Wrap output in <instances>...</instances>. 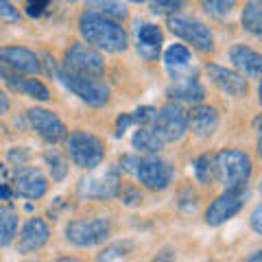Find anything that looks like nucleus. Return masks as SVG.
<instances>
[{
    "instance_id": "nucleus-1",
    "label": "nucleus",
    "mask_w": 262,
    "mask_h": 262,
    "mask_svg": "<svg viewBox=\"0 0 262 262\" xmlns=\"http://www.w3.org/2000/svg\"><path fill=\"white\" fill-rule=\"evenodd\" d=\"M79 33L88 46L94 51L105 53H122L127 48V31L118 22L107 20L94 11H83L79 15Z\"/></svg>"
},
{
    "instance_id": "nucleus-2",
    "label": "nucleus",
    "mask_w": 262,
    "mask_h": 262,
    "mask_svg": "<svg viewBox=\"0 0 262 262\" xmlns=\"http://www.w3.org/2000/svg\"><path fill=\"white\" fill-rule=\"evenodd\" d=\"M46 61L51 63L48 72H55L57 81H59L63 88H68L75 96H79L83 103L92 105V107H103V105L110 103L112 90H110L107 83H105V79L70 72V70H66L63 66H57L55 59H51V57H46Z\"/></svg>"
},
{
    "instance_id": "nucleus-3",
    "label": "nucleus",
    "mask_w": 262,
    "mask_h": 262,
    "mask_svg": "<svg viewBox=\"0 0 262 262\" xmlns=\"http://www.w3.org/2000/svg\"><path fill=\"white\" fill-rule=\"evenodd\" d=\"M251 173H253V162L241 149H221L212 158V177L225 190L247 186Z\"/></svg>"
},
{
    "instance_id": "nucleus-4",
    "label": "nucleus",
    "mask_w": 262,
    "mask_h": 262,
    "mask_svg": "<svg viewBox=\"0 0 262 262\" xmlns=\"http://www.w3.org/2000/svg\"><path fill=\"white\" fill-rule=\"evenodd\" d=\"M66 149L72 164L83 170H94L105 162V144L92 131H70V136H66Z\"/></svg>"
},
{
    "instance_id": "nucleus-5",
    "label": "nucleus",
    "mask_w": 262,
    "mask_h": 262,
    "mask_svg": "<svg viewBox=\"0 0 262 262\" xmlns=\"http://www.w3.org/2000/svg\"><path fill=\"white\" fill-rule=\"evenodd\" d=\"M166 27L170 29V33H175L177 37H182L186 44H190L194 51L199 53H212L214 51V35L206 22H201L194 15L188 13H173L168 15Z\"/></svg>"
},
{
    "instance_id": "nucleus-6",
    "label": "nucleus",
    "mask_w": 262,
    "mask_h": 262,
    "mask_svg": "<svg viewBox=\"0 0 262 262\" xmlns=\"http://www.w3.org/2000/svg\"><path fill=\"white\" fill-rule=\"evenodd\" d=\"M153 131L162 138V142H175L182 140L186 131L190 129V112L179 103H166L160 110H155V116L151 122Z\"/></svg>"
},
{
    "instance_id": "nucleus-7",
    "label": "nucleus",
    "mask_w": 262,
    "mask_h": 262,
    "mask_svg": "<svg viewBox=\"0 0 262 262\" xmlns=\"http://www.w3.org/2000/svg\"><path fill=\"white\" fill-rule=\"evenodd\" d=\"M112 225L107 219L92 216V219H75L66 225V241L75 247H96L110 238Z\"/></svg>"
},
{
    "instance_id": "nucleus-8",
    "label": "nucleus",
    "mask_w": 262,
    "mask_h": 262,
    "mask_svg": "<svg viewBox=\"0 0 262 262\" xmlns=\"http://www.w3.org/2000/svg\"><path fill=\"white\" fill-rule=\"evenodd\" d=\"M63 68L70 72H79V75L101 77L105 70V59L85 42H72L63 53Z\"/></svg>"
},
{
    "instance_id": "nucleus-9",
    "label": "nucleus",
    "mask_w": 262,
    "mask_h": 262,
    "mask_svg": "<svg viewBox=\"0 0 262 262\" xmlns=\"http://www.w3.org/2000/svg\"><path fill=\"white\" fill-rule=\"evenodd\" d=\"M136 177L144 188L149 190H166L175 177V168L168 160L160 158V155H146L140 158L136 168Z\"/></svg>"
},
{
    "instance_id": "nucleus-10",
    "label": "nucleus",
    "mask_w": 262,
    "mask_h": 262,
    "mask_svg": "<svg viewBox=\"0 0 262 262\" xmlns=\"http://www.w3.org/2000/svg\"><path fill=\"white\" fill-rule=\"evenodd\" d=\"M249 196V188H234V190H225L223 194H219L214 201L206 208V223L210 227H219L227 223L229 219H234L243 210L245 201Z\"/></svg>"
},
{
    "instance_id": "nucleus-11",
    "label": "nucleus",
    "mask_w": 262,
    "mask_h": 262,
    "mask_svg": "<svg viewBox=\"0 0 262 262\" xmlns=\"http://www.w3.org/2000/svg\"><path fill=\"white\" fill-rule=\"evenodd\" d=\"M77 190L83 199H112V196H118V190H120L118 166H110L103 173H92L88 177H81Z\"/></svg>"
},
{
    "instance_id": "nucleus-12",
    "label": "nucleus",
    "mask_w": 262,
    "mask_h": 262,
    "mask_svg": "<svg viewBox=\"0 0 262 262\" xmlns=\"http://www.w3.org/2000/svg\"><path fill=\"white\" fill-rule=\"evenodd\" d=\"M27 118L31 122V127L35 129V134L48 144H57L66 140V136H68V129H66L63 120L55 112L46 107H31L27 112Z\"/></svg>"
},
{
    "instance_id": "nucleus-13",
    "label": "nucleus",
    "mask_w": 262,
    "mask_h": 262,
    "mask_svg": "<svg viewBox=\"0 0 262 262\" xmlns=\"http://www.w3.org/2000/svg\"><path fill=\"white\" fill-rule=\"evenodd\" d=\"M0 63L13 75H37L42 68L39 57L24 46H0Z\"/></svg>"
},
{
    "instance_id": "nucleus-14",
    "label": "nucleus",
    "mask_w": 262,
    "mask_h": 262,
    "mask_svg": "<svg viewBox=\"0 0 262 262\" xmlns=\"http://www.w3.org/2000/svg\"><path fill=\"white\" fill-rule=\"evenodd\" d=\"M206 72H208L210 81L221 90V92H225L229 96H236V98H243V96L249 94L247 79L241 77L236 70L225 68V66H219V63H208Z\"/></svg>"
},
{
    "instance_id": "nucleus-15",
    "label": "nucleus",
    "mask_w": 262,
    "mask_h": 262,
    "mask_svg": "<svg viewBox=\"0 0 262 262\" xmlns=\"http://www.w3.org/2000/svg\"><path fill=\"white\" fill-rule=\"evenodd\" d=\"M48 238H51V227H48V223L39 216H33L22 225L15 247H18V253L27 256V253H35L42 249L48 243Z\"/></svg>"
},
{
    "instance_id": "nucleus-16",
    "label": "nucleus",
    "mask_w": 262,
    "mask_h": 262,
    "mask_svg": "<svg viewBox=\"0 0 262 262\" xmlns=\"http://www.w3.org/2000/svg\"><path fill=\"white\" fill-rule=\"evenodd\" d=\"M48 190V179L42 175V170L37 168H20L13 177V192L24 196V199L37 201L42 199Z\"/></svg>"
},
{
    "instance_id": "nucleus-17",
    "label": "nucleus",
    "mask_w": 262,
    "mask_h": 262,
    "mask_svg": "<svg viewBox=\"0 0 262 262\" xmlns=\"http://www.w3.org/2000/svg\"><path fill=\"white\" fill-rule=\"evenodd\" d=\"M166 94L173 98V103H201L206 98V88L196 77V72H188V75H182L173 79V83L166 90Z\"/></svg>"
},
{
    "instance_id": "nucleus-18",
    "label": "nucleus",
    "mask_w": 262,
    "mask_h": 262,
    "mask_svg": "<svg viewBox=\"0 0 262 262\" xmlns=\"http://www.w3.org/2000/svg\"><path fill=\"white\" fill-rule=\"evenodd\" d=\"M164 44V33L158 24L153 22H140L136 29V51L146 61H155L160 57Z\"/></svg>"
},
{
    "instance_id": "nucleus-19",
    "label": "nucleus",
    "mask_w": 262,
    "mask_h": 262,
    "mask_svg": "<svg viewBox=\"0 0 262 262\" xmlns=\"http://www.w3.org/2000/svg\"><path fill=\"white\" fill-rule=\"evenodd\" d=\"M229 61L241 77L260 79L262 75V55L247 44H234L229 48Z\"/></svg>"
},
{
    "instance_id": "nucleus-20",
    "label": "nucleus",
    "mask_w": 262,
    "mask_h": 262,
    "mask_svg": "<svg viewBox=\"0 0 262 262\" xmlns=\"http://www.w3.org/2000/svg\"><path fill=\"white\" fill-rule=\"evenodd\" d=\"M0 75L5 77L7 85H9L13 92L24 94V96H29V98H35V101H48V98H51V92H48V88H46L39 79L13 75V72H9V70H0Z\"/></svg>"
},
{
    "instance_id": "nucleus-21",
    "label": "nucleus",
    "mask_w": 262,
    "mask_h": 262,
    "mask_svg": "<svg viewBox=\"0 0 262 262\" xmlns=\"http://www.w3.org/2000/svg\"><path fill=\"white\" fill-rule=\"evenodd\" d=\"M190 61H192V53H190V48L184 44H170L166 51H164V66H166L170 79H177L182 75L192 72Z\"/></svg>"
},
{
    "instance_id": "nucleus-22",
    "label": "nucleus",
    "mask_w": 262,
    "mask_h": 262,
    "mask_svg": "<svg viewBox=\"0 0 262 262\" xmlns=\"http://www.w3.org/2000/svg\"><path fill=\"white\" fill-rule=\"evenodd\" d=\"M190 125L194 136L199 138H210L214 136V131L219 129V112L210 105H196L190 112Z\"/></svg>"
},
{
    "instance_id": "nucleus-23",
    "label": "nucleus",
    "mask_w": 262,
    "mask_h": 262,
    "mask_svg": "<svg viewBox=\"0 0 262 262\" xmlns=\"http://www.w3.org/2000/svg\"><path fill=\"white\" fill-rule=\"evenodd\" d=\"M131 144H134V149H136L138 153H144V158H146V155H158V153L164 149L162 138L155 134L151 125L138 127L136 134H134V138H131Z\"/></svg>"
},
{
    "instance_id": "nucleus-24",
    "label": "nucleus",
    "mask_w": 262,
    "mask_h": 262,
    "mask_svg": "<svg viewBox=\"0 0 262 262\" xmlns=\"http://www.w3.org/2000/svg\"><path fill=\"white\" fill-rule=\"evenodd\" d=\"M85 9L103 15V18H107V20L118 22V24H120V20H127V15H129V9H127L125 3H110V0L107 3H103V0L90 3V5H85Z\"/></svg>"
},
{
    "instance_id": "nucleus-25",
    "label": "nucleus",
    "mask_w": 262,
    "mask_h": 262,
    "mask_svg": "<svg viewBox=\"0 0 262 262\" xmlns=\"http://www.w3.org/2000/svg\"><path fill=\"white\" fill-rule=\"evenodd\" d=\"M243 29L251 33V35L260 37L262 35V5L251 0L243 9Z\"/></svg>"
},
{
    "instance_id": "nucleus-26",
    "label": "nucleus",
    "mask_w": 262,
    "mask_h": 262,
    "mask_svg": "<svg viewBox=\"0 0 262 262\" xmlns=\"http://www.w3.org/2000/svg\"><path fill=\"white\" fill-rule=\"evenodd\" d=\"M18 232V214L11 208H0V247H7Z\"/></svg>"
},
{
    "instance_id": "nucleus-27",
    "label": "nucleus",
    "mask_w": 262,
    "mask_h": 262,
    "mask_svg": "<svg viewBox=\"0 0 262 262\" xmlns=\"http://www.w3.org/2000/svg\"><path fill=\"white\" fill-rule=\"evenodd\" d=\"M131 251H134V243L131 241H118L114 245H107V247L96 256V260L98 262H114V260H120V258L129 256Z\"/></svg>"
},
{
    "instance_id": "nucleus-28",
    "label": "nucleus",
    "mask_w": 262,
    "mask_h": 262,
    "mask_svg": "<svg viewBox=\"0 0 262 262\" xmlns=\"http://www.w3.org/2000/svg\"><path fill=\"white\" fill-rule=\"evenodd\" d=\"M44 160H46V164H48V170H51L53 182H61V179H66V175H68V162L61 158V153L48 151V153L44 155Z\"/></svg>"
},
{
    "instance_id": "nucleus-29",
    "label": "nucleus",
    "mask_w": 262,
    "mask_h": 262,
    "mask_svg": "<svg viewBox=\"0 0 262 262\" xmlns=\"http://www.w3.org/2000/svg\"><path fill=\"white\" fill-rule=\"evenodd\" d=\"M234 3L232 0H206V3H201V9L206 11L208 15H212V18H227L229 13L234 11Z\"/></svg>"
},
{
    "instance_id": "nucleus-30",
    "label": "nucleus",
    "mask_w": 262,
    "mask_h": 262,
    "mask_svg": "<svg viewBox=\"0 0 262 262\" xmlns=\"http://www.w3.org/2000/svg\"><path fill=\"white\" fill-rule=\"evenodd\" d=\"M192 170H194V177L199 184H210L212 179V158L210 155H199L192 164Z\"/></svg>"
},
{
    "instance_id": "nucleus-31",
    "label": "nucleus",
    "mask_w": 262,
    "mask_h": 262,
    "mask_svg": "<svg viewBox=\"0 0 262 262\" xmlns=\"http://www.w3.org/2000/svg\"><path fill=\"white\" fill-rule=\"evenodd\" d=\"M153 116H155V107H149V105H142V107H138L136 112H131L134 125H138V127L151 125V122H153Z\"/></svg>"
},
{
    "instance_id": "nucleus-32",
    "label": "nucleus",
    "mask_w": 262,
    "mask_h": 262,
    "mask_svg": "<svg viewBox=\"0 0 262 262\" xmlns=\"http://www.w3.org/2000/svg\"><path fill=\"white\" fill-rule=\"evenodd\" d=\"M184 7V3H179V0H158V3H151V9L153 13H179V9Z\"/></svg>"
},
{
    "instance_id": "nucleus-33",
    "label": "nucleus",
    "mask_w": 262,
    "mask_h": 262,
    "mask_svg": "<svg viewBox=\"0 0 262 262\" xmlns=\"http://www.w3.org/2000/svg\"><path fill=\"white\" fill-rule=\"evenodd\" d=\"M118 196L125 206H138L142 201V192L138 190L136 186H127V188H120L118 190Z\"/></svg>"
},
{
    "instance_id": "nucleus-34",
    "label": "nucleus",
    "mask_w": 262,
    "mask_h": 262,
    "mask_svg": "<svg viewBox=\"0 0 262 262\" xmlns=\"http://www.w3.org/2000/svg\"><path fill=\"white\" fill-rule=\"evenodd\" d=\"M138 162H140V158H138V155H122L118 170H125V173H129V175H136Z\"/></svg>"
},
{
    "instance_id": "nucleus-35",
    "label": "nucleus",
    "mask_w": 262,
    "mask_h": 262,
    "mask_svg": "<svg viewBox=\"0 0 262 262\" xmlns=\"http://www.w3.org/2000/svg\"><path fill=\"white\" fill-rule=\"evenodd\" d=\"M0 18H3V20H9V22L20 20V11L15 9L11 3H5V0H0Z\"/></svg>"
},
{
    "instance_id": "nucleus-36",
    "label": "nucleus",
    "mask_w": 262,
    "mask_h": 262,
    "mask_svg": "<svg viewBox=\"0 0 262 262\" xmlns=\"http://www.w3.org/2000/svg\"><path fill=\"white\" fill-rule=\"evenodd\" d=\"M134 125V118H131V112H127V114H120V116L116 118V136L118 138H122L129 131V127Z\"/></svg>"
},
{
    "instance_id": "nucleus-37",
    "label": "nucleus",
    "mask_w": 262,
    "mask_h": 262,
    "mask_svg": "<svg viewBox=\"0 0 262 262\" xmlns=\"http://www.w3.org/2000/svg\"><path fill=\"white\" fill-rule=\"evenodd\" d=\"M48 9V3L46 0H37V3H27V15L31 18H39L44 11Z\"/></svg>"
},
{
    "instance_id": "nucleus-38",
    "label": "nucleus",
    "mask_w": 262,
    "mask_h": 262,
    "mask_svg": "<svg viewBox=\"0 0 262 262\" xmlns=\"http://www.w3.org/2000/svg\"><path fill=\"white\" fill-rule=\"evenodd\" d=\"M249 225L256 234H262V206H256L249 216Z\"/></svg>"
},
{
    "instance_id": "nucleus-39",
    "label": "nucleus",
    "mask_w": 262,
    "mask_h": 262,
    "mask_svg": "<svg viewBox=\"0 0 262 262\" xmlns=\"http://www.w3.org/2000/svg\"><path fill=\"white\" fill-rule=\"evenodd\" d=\"M175 260V251L173 249H162L158 256L153 258V262H173Z\"/></svg>"
},
{
    "instance_id": "nucleus-40",
    "label": "nucleus",
    "mask_w": 262,
    "mask_h": 262,
    "mask_svg": "<svg viewBox=\"0 0 262 262\" xmlns=\"http://www.w3.org/2000/svg\"><path fill=\"white\" fill-rule=\"evenodd\" d=\"M9 160H11V162L22 164V162H27V153H24V151H15V149H11V151H9Z\"/></svg>"
},
{
    "instance_id": "nucleus-41",
    "label": "nucleus",
    "mask_w": 262,
    "mask_h": 262,
    "mask_svg": "<svg viewBox=\"0 0 262 262\" xmlns=\"http://www.w3.org/2000/svg\"><path fill=\"white\" fill-rule=\"evenodd\" d=\"M11 107V103H9V96H7L3 90H0V114H7Z\"/></svg>"
},
{
    "instance_id": "nucleus-42",
    "label": "nucleus",
    "mask_w": 262,
    "mask_h": 262,
    "mask_svg": "<svg viewBox=\"0 0 262 262\" xmlns=\"http://www.w3.org/2000/svg\"><path fill=\"white\" fill-rule=\"evenodd\" d=\"M243 262H262V251L260 249H256V251H251L247 258H245Z\"/></svg>"
},
{
    "instance_id": "nucleus-43",
    "label": "nucleus",
    "mask_w": 262,
    "mask_h": 262,
    "mask_svg": "<svg viewBox=\"0 0 262 262\" xmlns=\"http://www.w3.org/2000/svg\"><path fill=\"white\" fill-rule=\"evenodd\" d=\"M11 194H13V192H11V188L7 186V184H3V186H0V199H9Z\"/></svg>"
},
{
    "instance_id": "nucleus-44",
    "label": "nucleus",
    "mask_w": 262,
    "mask_h": 262,
    "mask_svg": "<svg viewBox=\"0 0 262 262\" xmlns=\"http://www.w3.org/2000/svg\"><path fill=\"white\" fill-rule=\"evenodd\" d=\"M55 262H81V260L75 258V256H61V258H57Z\"/></svg>"
},
{
    "instance_id": "nucleus-45",
    "label": "nucleus",
    "mask_w": 262,
    "mask_h": 262,
    "mask_svg": "<svg viewBox=\"0 0 262 262\" xmlns=\"http://www.w3.org/2000/svg\"><path fill=\"white\" fill-rule=\"evenodd\" d=\"M210 262H216V260H210Z\"/></svg>"
}]
</instances>
